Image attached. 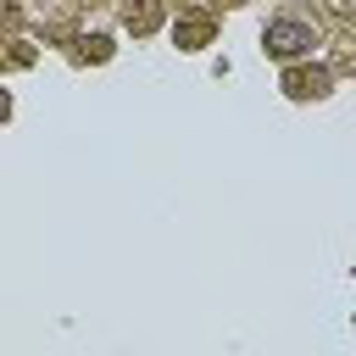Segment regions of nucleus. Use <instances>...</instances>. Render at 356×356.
<instances>
[{
	"label": "nucleus",
	"instance_id": "nucleus-1",
	"mask_svg": "<svg viewBox=\"0 0 356 356\" xmlns=\"http://www.w3.org/2000/svg\"><path fill=\"white\" fill-rule=\"evenodd\" d=\"M306 39H312V33H306L300 22H273V28H267V50H273V56H295Z\"/></svg>",
	"mask_w": 356,
	"mask_h": 356
},
{
	"label": "nucleus",
	"instance_id": "nucleus-2",
	"mask_svg": "<svg viewBox=\"0 0 356 356\" xmlns=\"http://www.w3.org/2000/svg\"><path fill=\"white\" fill-rule=\"evenodd\" d=\"M334 6H339V11H356V0H334Z\"/></svg>",
	"mask_w": 356,
	"mask_h": 356
}]
</instances>
